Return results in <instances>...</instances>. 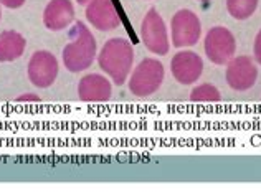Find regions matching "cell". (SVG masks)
Segmentation results:
<instances>
[{
	"label": "cell",
	"instance_id": "cell-16",
	"mask_svg": "<svg viewBox=\"0 0 261 195\" xmlns=\"http://www.w3.org/2000/svg\"><path fill=\"white\" fill-rule=\"evenodd\" d=\"M253 55H255V61L261 65V29L255 38V45H253Z\"/></svg>",
	"mask_w": 261,
	"mask_h": 195
},
{
	"label": "cell",
	"instance_id": "cell-6",
	"mask_svg": "<svg viewBox=\"0 0 261 195\" xmlns=\"http://www.w3.org/2000/svg\"><path fill=\"white\" fill-rule=\"evenodd\" d=\"M141 37L146 48L154 55H167L170 48L167 25L155 9H150L141 25Z\"/></svg>",
	"mask_w": 261,
	"mask_h": 195
},
{
	"label": "cell",
	"instance_id": "cell-3",
	"mask_svg": "<svg viewBox=\"0 0 261 195\" xmlns=\"http://www.w3.org/2000/svg\"><path fill=\"white\" fill-rule=\"evenodd\" d=\"M164 65L155 58H144L130 71L127 86L129 91L137 98H147L154 94L164 83Z\"/></svg>",
	"mask_w": 261,
	"mask_h": 195
},
{
	"label": "cell",
	"instance_id": "cell-20",
	"mask_svg": "<svg viewBox=\"0 0 261 195\" xmlns=\"http://www.w3.org/2000/svg\"><path fill=\"white\" fill-rule=\"evenodd\" d=\"M0 18H2V9H0Z\"/></svg>",
	"mask_w": 261,
	"mask_h": 195
},
{
	"label": "cell",
	"instance_id": "cell-8",
	"mask_svg": "<svg viewBox=\"0 0 261 195\" xmlns=\"http://www.w3.org/2000/svg\"><path fill=\"white\" fill-rule=\"evenodd\" d=\"M225 78L228 86L235 91H248L256 83L258 68L250 57H233L226 63Z\"/></svg>",
	"mask_w": 261,
	"mask_h": 195
},
{
	"label": "cell",
	"instance_id": "cell-15",
	"mask_svg": "<svg viewBox=\"0 0 261 195\" xmlns=\"http://www.w3.org/2000/svg\"><path fill=\"white\" fill-rule=\"evenodd\" d=\"M190 101L194 103H218L222 101V94L218 89L210 85V83H203L192 89L190 93Z\"/></svg>",
	"mask_w": 261,
	"mask_h": 195
},
{
	"label": "cell",
	"instance_id": "cell-9",
	"mask_svg": "<svg viewBox=\"0 0 261 195\" xmlns=\"http://www.w3.org/2000/svg\"><path fill=\"white\" fill-rule=\"evenodd\" d=\"M170 71L180 85H194L203 73V61L195 52H178L170 61Z\"/></svg>",
	"mask_w": 261,
	"mask_h": 195
},
{
	"label": "cell",
	"instance_id": "cell-13",
	"mask_svg": "<svg viewBox=\"0 0 261 195\" xmlns=\"http://www.w3.org/2000/svg\"><path fill=\"white\" fill-rule=\"evenodd\" d=\"M27 41L23 35L13 30H5L0 33V63L15 61L23 55Z\"/></svg>",
	"mask_w": 261,
	"mask_h": 195
},
{
	"label": "cell",
	"instance_id": "cell-7",
	"mask_svg": "<svg viewBox=\"0 0 261 195\" xmlns=\"http://www.w3.org/2000/svg\"><path fill=\"white\" fill-rule=\"evenodd\" d=\"M58 60L53 53L46 50H40L32 55L27 66V75L33 86L37 88H50L58 76Z\"/></svg>",
	"mask_w": 261,
	"mask_h": 195
},
{
	"label": "cell",
	"instance_id": "cell-12",
	"mask_svg": "<svg viewBox=\"0 0 261 195\" xmlns=\"http://www.w3.org/2000/svg\"><path fill=\"white\" fill-rule=\"evenodd\" d=\"M74 22V7L71 0H50L43 10V23L48 30L60 32Z\"/></svg>",
	"mask_w": 261,
	"mask_h": 195
},
{
	"label": "cell",
	"instance_id": "cell-19",
	"mask_svg": "<svg viewBox=\"0 0 261 195\" xmlns=\"http://www.w3.org/2000/svg\"><path fill=\"white\" fill-rule=\"evenodd\" d=\"M78 4H81V5H88L89 2H91V0H76Z\"/></svg>",
	"mask_w": 261,
	"mask_h": 195
},
{
	"label": "cell",
	"instance_id": "cell-1",
	"mask_svg": "<svg viewBox=\"0 0 261 195\" xmlns=\"http://www.w3.org/2000/svg\"><path fill=\"white\" fill-rule=\"evenodd\" d=\"M99 68L113 80L114 85L122 86L129 80L134 66V48L126 38H111L98 53Z\"/></svg>",
	"mask_w": 261,
	"mask_h": 195
},
{
	"label": "cell",
	"instance_id": "cell-18",
	"mask_svg": "<svg viewBox=\"0 0 261 195\" xmlns=\"http://www.w3.org/2000/svg\"><path fill=\"white\" fill-rule=\"evenodd\" d=\"M38 101H42L40 96L33 94V93H27V94H22L17 98V103H38Z\"/></svg>",
	"mask_w": 261,
	"mask_h": 195
},
{
	"label": "cell",
	"instance_id": "cell-4",
	"mask_svg": "<svg viewBox=\"0 0 261 195\" xmlns=\"http://www.w3.org/2000/svg\"><path fill=\"white\" fill-rule=\"evenodd\" d=\"M202 37V23L195 12L180 9L174 13L170 22V41L175 48H190Z\"/></svg>",
	"mask_w": 261,
	"mask_h": 195
},
{
	"label": "cell",
	"instance_id": "cell-11",
	"mask_svg": "<svg viewBox=\"0 0 261 195\" xmlns=\"http://www.w3.org/2000/svg\"><path fill=\"white\" fill-rule=\"evenodd\" d=\"M111 93H113L111 81L106 76L98 73L85 75L78 83V98L85 103L109 101Z\"/></svg>",
	"mask_w": 261,
	"mask_h": 195
},
{
	"label": "cell",
	"instance_id": "cell-2",
	"mask_svg": "<svg viewBox=\"0 0 261 195\" xmlns=\"http://www.w3.org/2000/svg\"><path fill=\"white\" fill-rule=\"evenodd\" d=\"M71 40L63 50V65L68 71L81 73L94 63L98 57V45L91 30L83 22H74Z\"/></svg>",
	"mask_w": 261,
	"mask_h": 195
},
{
	"label": "cell",
	"instance_id": "cell-21",
	"mask_svg": "<svg viewBox=\"0 0 261 195\" xmlns=\"http://www.w3.org/2000/svg\"><path fill=\"white\" fill-rule=\"evenodd\" d=\"M198 2H207V0H198Z\"/></svg>",
	"mask_w": 261,
	"mask_h": 195
},
{
	"label": "cell",
	"instance_id": "cell-5",
	"mask_svg": "<svg viewBox=\"0 0 261 195\" xmlns=\"http://www.w3.org/2000/svg\"><path fill=\"white\" fill-rule=\"evenodd\" d=\"M203 50L207 58L214 65L223 66L235 57L237 53V40L226 27H214L205 35Z\"/></svg>",
	"mask_w": 261,
	"mask_h": 195
},
{
	"label": "cell",
	"instance_id": "cell-17",
	"mask_svg": "<svg viewBox=\"0 0 261 195\" xmlns=\"http://www.w3.org/2000/svg\"><path fill=\"white\" fill-rule=\"evenodd\" d=\"M25 2H27V0H0V5H4L5 9L15 10V9H20V7H22Z\"/></svg>",
	"mask_w": 261,
	"mask_h": 195
},
{
	"label": "cell",
	"instance_id": "cell-14",
	"mask_svg": "<svg viewBox=\"0 0 261 195\" xmlns=\"http://www.w3.org/2000/svg\"><path fill=\"white\" fill-rule=\"evenodd\" d=\"M259 0H226V10L235 20L250 18L258 9Z\"/></svg>",
	"mask_w": 261,
	"mask_h": 195
},
{
	"label": "cell",
	"instance_id": "cell-10",
	"mask_svg": "<svg viewBox=\"0 0 261 195\" xmlns=\"http://www.w3.org/2000/svg\"><path fill=\"white\" fill-rule=\"evenodd\" d=\"M85 15L88 22L101 32L114 30L121 25V18L113 0H91L86 5Z\"/></svg>",
	"mask_w": 261,
	"mask_h": 195
}]
</instances>
